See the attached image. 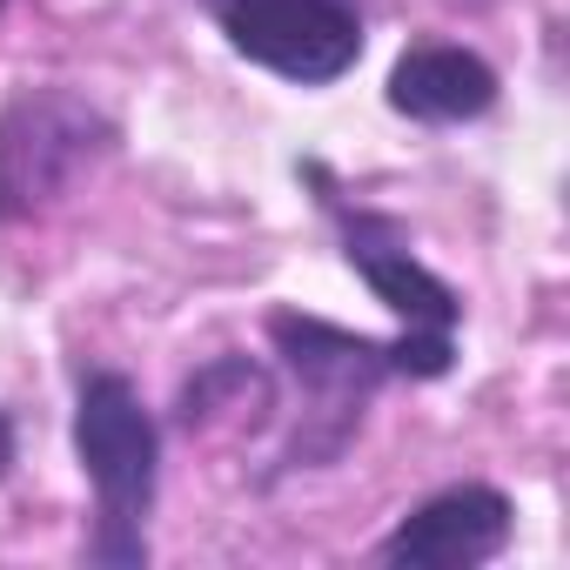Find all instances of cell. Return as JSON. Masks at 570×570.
<instances>
[{
	"label": "cell",
	"instance_id": "obj_5",
	"mask_svg": "<svg viewBox=\"0 0 570 570\" xmlns=\"http://www.w3.org/2000/svg\"><path fill=\"white\" fill-rule=\"evenodd\" d=\"M228 35V48L296 88H330L363 55L356 0H195Z\"/></svg>",
	"mask_w": 570,
	"mask_h": 570
},
{
	"label": "cell",
	"instance_id": "obj_3",
	"mask_svg": "<svg viewBox=\"0 0 570 570\" xmlns=\"http://www.w3.org/2000/svg\"><path fill=\"white\" fill-rule=\"evenodd\" d=\"M115 155V121L75 88H21L0 108V222H35Z\"/></svg>",
	"mask_w": 570,
	"mask_h": 570
},
{
	"label": "cell",
	"instance_id": "obj_8",
	"mask_svg": "<svg viewBox=\"0 0 570 570\" xmlns=\"http://www.w3.org/2000/svg\"><path fill=\"white\" fill-rule=\"evenodd\" d=\"M8 463H14V423L0 416V476H8Z\"/></svg>",
	"mask_w": 570,
	"mask_h": 570
},
{
	"label": "cell",
	"instance_id": "obj_2",
	"mask_svg": "<svg viewBox=\"0 0 570 570\" xmlns=\"http://www.w3.org/2000/svg\"><path fill=\"white\" fill-rule=\"evenodd\" d=\"M268 336H275L282 363H289V376L303 383V423H296L289 450H282V470H323L363 430V410L396 376V356H390V343H370L356 330H336V323L296 316V309L268 316Z\"/></svg>",
	"mask_w": 570,
	"mask_h": 570
},
{
	"label": "cell",
	"instance_id": "obj_6",
	"mask_svg": "<svg viewBox=\"0 0 570 570\" xmlns=\"http://www.w3.org/2000/svg\"><path fill=\"white\" fill-rule=\"evenodd\" d=\"M510 530H517V503L497 483H450L430 503H416L376 543V557L396 570H476L503 557Z\"/></svg>",
	"mask_w": 570,
	"mask_h": 570
},
{
	"label": "cell",
	"instance_id": "obj_7",
	"mask_svg": "<svg viewBox=\"0 0 570 570\" xmlns=\"http://www.w3.org/2000/svg\"><path fill=\"white\" fill-rule=\"evenodd\" d=\"M490 101H497V75L470 48H410L390 68V108L410 115V121L450 128V121L490 115Z\"/></svg>",
	"mask_w": 570,
	"mask_h": 570
},
{
	"label": "cell",
	"instance_id": "obj_1",
	"mask_svg": "<svg viewBox=\"0 0 570 570\" xmlns=\"http://www.w3.org/2000/svg\"><path fill=\"white\" fill-rule=\"evenodd\" d=\"M75 456L95 483V537L88 563L108 570H141L148 563V510H155V476H161V430L141 403V390L115 370L81 383L75 403Z\"/></svg>",
	"mask_w": 570,
	"mask_h": 570
},
{
	"label": "cell",
	"instance_id": "obj_4",
	"mask_svg": "<svg viewBox=\"0 0 570 570\" xmlns=\"http://www.w3.org/2000/svg\"><path fill=\"white\" fill-rule=\"evenodd\" d=\"M330 208H336V222H343V255H350V268L376 289V303L403 323V336L390 343L396 376H443V370L456 363V323H463L456 289L416 262L403 222L370 215V208H350L343 195H330Z\"/></svg>",
	"mask_w": 570,
	"mask_h": 570
}]
</instances>
